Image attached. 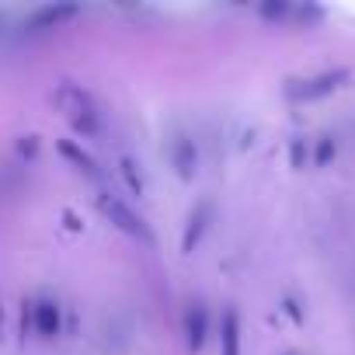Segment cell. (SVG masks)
Here are the masks:
<instances>
[{
  "mask_svg": "<svg viewBox=\"0 0 355 355\" xmlns=\"http://www.w3.org/2000/svg\"><path fill=\"white\" fill-rule=\"evenodd\" d=\"M98 206H101V213L119 227V230H125V234H132V237H143V241H150V234H146V227L136 220V213L125 206V202H119L115 196H108V192H98Z\"/></svg>",
  "mask_w": 355,
  "mask_h": 355,
  "instance_id": "3957f363",
  "label": "cell"
},
{
  "mask_svg": "<svg viewBox=\"0 0 355 355\" xmlns=\"http://www.w3.org/2000/svg\"><path fill=\"white\" fill-rule=\"evenodd\" d=\"M119 174L125 178V185H129V192H132V196H143V178L136 174V164H132L129 157H122V160H119Z\"/></svg>",
  "mask_w": 355,
  "mask_h": 355,
  "instance_id": "8fae6325",
  "label": "cell"
},
{
  "mask_svg": "<svg viewBox=\"0 0 355 355\" xmlns=\"http://www.w3.org/2000/svg\"><path fill=\"white\" fill-rule=\"evenodd\" d=\"M60 150H63V157H70V160L77 164V171H84L87 178H98V164H94V160H91L84 150H77V143H70V139H67Z\"/></svg>",
  "mask_w": 355,
  "mask_h": 355,
  "instance_id": "30bf717a",
  "label": "cell"
},
{
  "mask_svg": "<svg viewBox=\"0 0 355 355\" xmlns=\"http://www.w3.org/2000/svg\"><path fill=\"white\" fill-rule=\"evenodd\" d=\"M77 8H39L35 18H32V32H46V28H56L63 18H73Z\"/></svg>",
  "mask_w": 355,
  "mask_h": 355,
  "instance_id": "ba28073f",
  "label": "cell"
},
{
  "mask_svg": "<svg viewBox=\"0 0 355 355\" xmlns=\"http://www.w3.org/2000/svg\"><path fill=\"white\" fill-rule=\"evenodd\" d=\"M167 153H171V164L178 167V174H182L185 182H189V178L196 174V146H192V139H185V136L171 139Z\"/></svg>",
  "mask_w": 355,
  "mask_h": 355,
  "instance_id": "5b68a950",
  "label": "cell"
},
{
  "mask_svg": "<svg viewBox=\"0 0 355 355\" xmlns=\"http://www.w3.org/2000/svg\"><path fill=\"white\" fill-rule=\"evenodd\" d=\"M220 352H223V355H241V324H237V313H234V310L223 313V324H220Z\"/></svg>",
  "mask_w": 355,
  "mask_h": 355,
  "instance_id": "52a82bcc",
  "label": "cell"
},
{
  "mask_svg": "<svg viewBox=\"0 0 355 355\" xmlns=\"http://www.w3.org/2000/svg\"><path fill=\"white\" fill-rule=\"evenodd\" d=\"M53 101H56V108L63 112V119L73 125L77 136H84V139H98V136H101L98 105H94V98H91L84 87H77V84H60L56 94H53Z\"/></svg>",
  "mask_w": 355,
  "mask_h": 355,
  "instance_id": "6da1fadb",
  "label": "cell"
},
{
  "mask_svg": "<svg viewBox=\"0 0 355 355\" xmlns=\"http://www.w3.org/2000/svg\"><path fill=\"white\" fill-rule=\"evenodd\" d=\"M206 220H209V206L202 202L196 213H192V220H189V227H185V237H182V251L189 254L192 248H196V241L202 237V230H206Z\"/></svg>",
  "mask_w": 355,
  "mask_h": 355,
  "instance_id": "9c48e42d",
  "label": "cell"
},
{
  "mask_svg": "<svg viewBox=\"0 0 355 355\" xmlns=\"http://www.w3.org/2000/svg\"><path fill=\"white\" fill-rule=\"evenodd\" d=\"M206 331H209V313L202 303H192L189 313H185V338H189V348L199 352L206 345Z\"/></svg>",
  "mask_w": 355,
  "mask_h": 355,
  "instance_id": "277c9868",
  "label": "cell"
},
{
  "mask_svg": "<svg viewBox=\"0 0 355 355\" xmlns=\"http://www.w3.org/2000/svg\"><path fill=\"white\" fill-rule=\"evenodd\" d=\"M32 317H35V331L39 338H56L60 334V306L53 300H39L32 306Z\"/></svg>",
  "mask_w": 355,
  "mask_h": 355,
  "instance_id": "8992f818",
  "label": "cell"
},
{
  "mask_svg": "<svg viewBox=\"0 0 355 355\" xmlns=\"http://www.w3.org/2000/svg\"><path fill=\"white\" fill-rule=\"evenodd\" d=\"M334 136H320V143H317V150H313V164L317 167H327L331 164V157H334Z\"/></svg>",
  "mask_w": 355,
  "mask_h": 355,
  "instance_id": "7c38bea8",
  "label": "cell"
},
{
  "mask_svg": "<svg viewBox=\"0 0 355 355\" xmlns=\"http://www.w3.org/2000/svg\"><path fill=\"white\" fill-rule=\"evenodd\" d=\"M345 80H348V70H327V73H320V77H310V80H303V84H293V87H289V98H293V101H317V98L334 94Z\"/></svg>",
  "mask_w": 355,
  "mask_h": 355,
  "instance_id": "7a4b0ae2",
  "label": "cell"
},
{
  "mask_svg": "<svg viewBox=\"0 0 355 355\" xmlns=\"http://www.w3.org/2000/svg\"><path fill=\"white\" fill-rule=\"evenodd\" d=\"M303 157H306V143L296 139V143H293V167H303Z\"/></svg>",
  "mask_w": 355,
  "mask_h": 355,
  "instance_id": "4fadbf2b",
  "label": "cell"
}]
</instances>
